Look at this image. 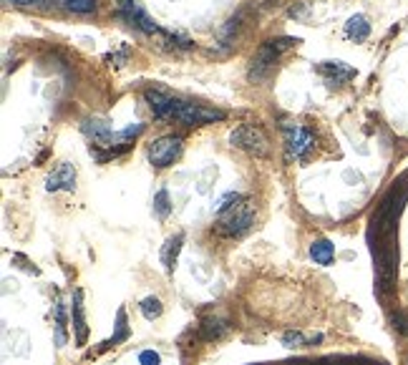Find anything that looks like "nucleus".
Returning <instances> with one entry per match:
<instances>
[{
  "mask_svg": "<svg viewBox=\"0 0 408 365\" xmlns=\"http://www.w3.org/2000/svg\"><path fill=\"white\" fill-rule=\"evenodd\" d=\"M230 144L234 149H242V152L252 154V157H265L267 154V136L260 126L255 124H239L237 129L230 134Z\"/></svg>",
  "mask_w": 408,
  "mask_h": 365,
  "instance_id": "obj_6",
  "label": "nucleus"
},
{
  "mask_svg": "<svg viewBox=\"0 0 408 365\" xmlns=\"http://www.w3.org/2000/svg\"><path fill=\"white\" fill-rule=\"evenodd\" d=\"M317 73H320V76H323L330 86H340V84H346V81L356 79V68H351L348 63H343V61L320 63V66H317Z\"/></svg>",
  "mask_w": 408,
  "mask_h": 365,
  "instance_id": "obj_10",
  "label": "nucleus"
},
{
  "mask_svg": "<svg viewBox=\"0 0 408 365\" xmlns=\"http://www.w3.org/2000/svg\"><path fill=\"white\" fill-rule=\"evenodd\" d=\"M310 257L315 259L317 264H330V262H333V257H335L333 245H330L328 240L312 242V245H310Z\"/></svg>",
  "mask_w": 408,
  "mask_h": 365,
  "instance_id": "obj_15",
  "label": "nucleus"
},
{
  "mask_svg": "<svg viewBox=\"0 0 408 365\" xmlns=\"http://www.w3.org/2000/svg\"><path fill=\"white\" fill-rule=\"evenodd\" d=\"M239 199H242V197H239V194H234V191H230V194H225V197L220 199V204H217V212L222 214V212H225V209H230V207H232V204H237Z\"/></svg>",
  "mask_w": 408,
  "mask_h": 365,
  "instance_id": "obj_21",
  "label": "nucleus"
},
{
  "mask_svg": "<svg viewBox=\"0 0 408 365\" xmlns=\"http://www.w3.org/2000/svg\"><path fill=\"white\" fill-rule=\"evenodd\" d=\"M76 186V167L68 162H61L53 169L48 179H45V189L48 191H71Z\"/></svg>",
  "mask_w": 408,
  "mask_h": 365,
  "instance_id": "obj_9",
  "label": "nucleus"
},
{
  "mask_svg": "<svg viewBox=\"0 0 408 365\" xmlns=\"http://www.w3.org/2000/svg\"><path fill=\"white\" fill-rule=\"evenodd\" d=\"M169 209H171V207H169V194H166V189H162V191L157 194V197H154V212H157L159 217L164 219L166 214H169Z\"/></svg>",
  "mask_w": 408,
  "mask_h": 365,
  "instance_id": "obj_20",
  "label": "nucleus"
},
{
  "mask_svg": "<svg viewBox=\"0 0 408 365\" xmlns=\"http://www.w3.org/2000/svg\"><path fill=\"white\" fill-rule=\"evenodd\" d=\"M56 343L58 348L66 345V310H63V300H56Z\"/></svg>",
  "mask_w": 408,
  "mask_h": 365,
  "instance_id": "obj_16",
  "label": "nucleus"
},
{
  "mask_svg": "<svg viewBox=\"0 0 408 365\" xmlns=\"http://www.w3.org/2000/svg\"><path fill=\"white\" fill-rule=\"evenodd\" d=\"M149 108L154 111L157 118H164V121H179L184 126H204V124H215V121H222L225 113L220 108H210L202 106V103H189L181 101V99H174V96L164 94V91L149 89L144 94Z\"/></svg>",
  "mask_w": 408,
  "mask_h": 365,
  "instance_id": "obj_1",
  "label": "nucleus"
},
{
  "mask_svg": "<svg viewBox=\"0 0 408 365\" xmlns=\"http://www.w3.org/2000/svg\"><path fill=\"white\" fill-rule=\"evenodd\" d=\"M181 242H184V235H176V237H171V240H166L164 249H162V262H164L166 272L174 270V262H176V257H179Z\"/></svg>",
  "mask_w": 408,
  "mask_h": 365,
  "instance_id": "obj_14",
  "label": "nucleus"
},
{
  "mask_svg": "<svg viewBox=\"0 0 408 365\" xmlns=\"http://www.w3.org/2000/svg\"><path fill=\"white\" fill-rule=\"evenodd\" d=\"M255 202L252 199H239L237 204H232L230 209L220 214V222H217V232L222 237H239L255 225Z\"/></svg>",
  "mask_w": 408,
  "mask_h": 365,
  "instance_id": "obj_3",
  "label": "nucleus"
},
{
  "mask_svg": "<svg viewBox=\"0 0 408 365\" xmlns=\"http://www.w3.org/2000/svg\"><path fill=\"white\" fill-rule=\"evenodd\" d=\"M285 152L290 162H305L307 154L315 149V134L302 124H285L283 126Z\"/></svg>",
  "mask_w": 408,
  "mask_h": 365,
  "instance_id": "obj_5",
  "label": "nucleus"
},
{
  "mask_svg": "<svg viewBox=\"0 0 408 365\" xmlns=\"http://www.w3.org/2000/svg\"><path fill=\"white\" fill-rule=\"evenodd\" d=\"M139 360H142V365H159V355L154 353V350H144V353L139 355Z\"/></svg>",
  "mask_w": 408,
  "mask_h": 365,
  "instance_id": "obj_22",
  "label": "nucleus"
},
{
  "mask_svg": "<svg viewBox=\"0 0 408 365\" xmlns=\"http://www.w3.org/2000/svg\"><path fill=\"white\" fill-rule=\"evenodd\" d=\"M142 131H144V124H131V126H126V129H121V131H113L111 126L103 124V121H96V118L84 121V134L89 136V139L94 141L96 146H106L111 154L126 149V146H129L136 136L142 134Z\"/></svg>",
  "mask_w": 408,
  "mask_h": 365,
  "instance_id": "obj_2",
  "label": "nucleus"
},
{
  "mask_svg": "<svg viewBox=\"0 0 408 365\" xmlns=\"http://www.w3.org/2000/svg\"><path fill=\"white\" fill-rule=\"evenodd\" d=\"M317 340H320V335L305 337L302 332H298V330H290V332H285V335H283V343L288 345V348H302V345L317 343Z\"/></svg>",
  "mask_w": 408,
  "mask_h": 365,
  "instance_id": "obj_17",
  "label": "nucleus"
},
{
  "mask_svg": "<svg viewBox=\"0 0 408 365\" xmlns=\"http://www.w3.org/2000/svg\"><path fill=\"white\" fill-rule=\"evenodd\" d=\"M61 3L68 8V11L84 13V16H89V13L96 11V0H61Z\"/></svg>",
  "mask_w": 408,
  "mask_h": 365,
  "instance_id": "obj_19",
  "label": "nucleus"
},
{
  "mask_svg": "<svg viewBox=\"0 0 408 365\" xmlns=\"http://www.w3.org/2000/svg\"><path fill=\"white\" fill-rule=\"evenodd\" d=\"M71 322H74V335L76 345H86L89 340V325H86V313H84V292H74V308H71Z\"/></svg>",
  "mask_w": 408,
  "mask_h": 365,
  "instance_id": "obj_11",
  "label": "nucleus"
},
{
  "mask_svg": "<svg viewBox=\"0 0 408 365\" xmlns=\"http://www.w3.org/2000/svg\"><path fill=\"white\" fill-rule=\"evenodd\" d=\"M119 16L124 18L129 26L139 28L142 33H159V26L149 18V13L139 6V0H119Z\"/></svg>",
  "mask_w": 408,
  "mask_h": 365,
  "instance_id": "obj_8",
  "label": "nucleus"
},
{
  "mask_svg": "<svg viewBox=\"0 0 408 365\" xmlns=\"http://www.w3.org/2000/svg\"><path fill=\"white\" fill-rule=\"evenodd\" d=\"M346 35L351 40H356V43H361V40H366L370 35V23L366 21V16H353L351 21H348L346 26Z\"/></svg>",
  "mask_w": 408,
  "mask_h": 365,
  "instance_id": "obj_13",
  "label": "nucleus"
},
{
  "mask_svg": "<svg viewBox=\"0 0 408 365\" xmlns=\"http://www.w3.org/2000/svg\"><path fill=\"white\" fill-rule=\"evenodd\" d=\"M139 308H142V315L147 320H157L159 315H162V303H159V298H144Z\"/></svg>",
  "mask_w": 408,
  "mask_h": 365,
  "instance_id": "obj_18",
  "label": "nucleus"
},
{
  "mask_svg": "<svg viewBox=\"0 0 408 365\" xmlns=\"http://www.w3.org/2000/svg\"><path fill=\"white\" fill-rule=\"evenodd\" d=\"M181 154V136H162L154 144H149L147 157L154 167H169Z\"/></svg>",
  "mask_w": 408,
  "mask_h": 365,
  "instance_id": "obj_7",
  "label": "nucleus"
},
{
  "mask_svg": "<svg viewBox=\"0 0 408 365\" xmlns=\"http://www.w3.org/2000/svg\"><path fill=\"white\" fill-rule=\"evenodd\" d=\"M298 43V40L293 38H280V40H265V43L257 48V53L252 58H249V81H262L267 79V73L272 71V66L278 63V58L283 56V51H288L290 45Z\"/></svg>",
  "mask_w": 408,
  "mask_h": 365,
  "instance_id": "obj_4",
  "label": "nucleus"
},
{
  "mask_svg": "<svg viewBox=\"0 0 408 365\" xmlns=\"http://www.w3.org/2000/svg\"><path fill=\"white\" fill-rule=\"evenodd\" d=\"M227 332H230V325H227V320H222V318H215V315L204 318L202 325H199V337H202V340H207V343L222 340Z\"/></svg>",
  "mask_w": 408,
  "mask_h": 365,
  "instance_id": "obj_12",
  "label": "nucleus"
},
{
  "mask_svg": "<svg viewBox=\"0 0 408 365\" xmlns=\"http://www.w3.org/2000/svg\"><path fill=\"white\" fill-rule=\"evenodd\" d=\"M3 3H8V6H13V3H16V6H21V0H3Z\"/></svg>",
  "mask_w": 408,
  "mask_h": 365,
  "instance_id": "obj_23",
  "label": "nucleus"
}]
</instances>
